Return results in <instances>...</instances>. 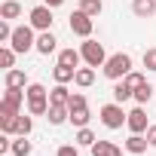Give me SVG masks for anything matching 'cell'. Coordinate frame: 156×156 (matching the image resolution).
<instances>
[{"label": "cell", "mask_w": 156, "mask_h": 156, "mask_svg": "<svg viewBox=\"0 0 156 156\" xmlns=\"http://www.w3.org/2000/svg\"><path fill=\"white\" fill-rule=\"evenodd\" d=\"M67 110H70V122H73L76 129H86V126H89V119H92L89 104H83V107H67Z\"/></svg>", "instance_id": "obj_14"}, {"label": "cell", "mask_w": 156, "mask_h": 156, "mask_svg": "<svg viewBox=\"0 0 156 156\" xmlns=\"http://www.w3.org/2000/svg\"><path fill=\"white\" fill-rule=\"evenodd\" d=\"M55 34L52 31H40V37H37V52L40 55H49V52H55Z\"/></svg>", "instance_id": "obj_15"}, {"label": "cell", "mask_w": 156, "mask_h": 156, "mask_svg": "<svg viewBox=\"0 0 156 156\" xmlns=\"http://www.w3.org/2000/svg\"><path fill=\"white\" fill-rule=\"evenodd\" d=\"M25 95H28V113L31 116H46L49 113V92H46V86H40V83H28V89H25Z\"/></svg>", "instance_id": "obj_1"}, {"label": "cell", "mask_w": 156, "mask_h": 156, "mask_svg": "<svg viewBox=\"0 0 156 156\" xmlns=\"http://www.w3.org/2000/svg\"><path fill=\"white\" fill-rule=\"evenodd\" d=\"M89 150H92V156H122V150L113 141H95Z\"/></svg>", "instance_id": "obj_13"}, {"label": "cell", "mask_w": 156, "mask_h": 156, "mask_svg": "<svg viewBox=\"0 0 156 156\" xmlns=\"http://www.w3.org/2000/svg\"><path fill=\"white\" fill-rule=\"evenodd\" d=\"M80 9H83L86 16L98 19V16H101V9H104V3H101V0H80Z\"/></svg>", "instance_id": "obj_25"}, {"label": "cell", "mask_w": 156, "mask_h": 156, "mask_svg": "<svg viewBox=\"0 0 156 156\" xmlns=\"http://www.w3.org/2000/svg\"><path fill=\"white\" fill-rule=\"evenodd\" d=\"M52 76H55V83H70L73 76H76V67H67V64H58V67H52Z\"/></svg>", "instance_id": "obj_22"}, {"label": "cell", "mask_w": 156, "mask_h": 156, "mask_svg": "<svg viewBox=\"0 0 156 156\" xmlns=\"http://www.w3.org/2000/svg\"><path fill=\"white\" fill-rule=\"evenodd\" d=\"M144 135H147V141H150V147H156V126H150V129H147Z\"/></svg>", "instance_id": "obj_34"}, {"label": "cell", "mask_w": 156, "mask_h": 156, "mask_svg": "<svg viewBox=\"0 0 156 156\" xmlns=\"http://www.w3.org/2000/svg\"><path fill=\"white\" fill-rule=\"evenodd\" d=\"M80 61H83V52L80 49H61L58 52V64H67V67H80Z\"/></svg>", "instance_id": "obj_18"}, {"label": "cell", "mask_w": 156, "mask_h": 156, "mask_svg": "<svg viewBox=\"0 0 156 156\" xmlns=\"http://www.w3.org/2000/svg\"><path fill=\"white\" fill-rule=\"evenodd\" d=\"M122 80H126V83H129L132 89H138L141 83H147V76H144V73H138V70H129V73L122 76Z\"/></svg>", "instance_id": "obj_31"}, {"label": "cell", "mask_w": 156, "mask_h": 156, "mask_svg": "<svg viewBox=\"0 0 156 156\" xmlns=\"http://www.w3.org/2000/svg\"><path fill=\"white\" fill-rule=\"evenodd\" d=\"M28 25L34 28V31H49L52 28V22H55V16H52V6H46V3H40V6H34L31 12H28Z\"/></svg>", "instance_id": "obj_6"}, {"label": "cell", "mask_w": 156, "mask_h": 156, "mask_svg": "<svg viewBox=\"0 0 156 156\" xmlns=\"http://www.w3.org/2000/svg\"><path fill=\"white\" fill-rule=\"evenodd\" d=\"M16 49L12 46H3V49H0V67H3V70H12V64H16Z\"/></svg>", "instance_id": "obj_26"}, {"label": "cell", "mask_w": 156, "mask_h": 156, "mask_svg": "<svg viewBox=\"0 0 156 156\" xmlns=\"http://www.w3.org/2000/svg\"><path fill=\"white\" fill-rule=\"evenodd\" d=\"M144 67H147V70H156V46H150V49L144 52Z\"/></svg>", "instance_id": "obj_32"}, {"label": "cell", "mask_w": 156, "mask_h": 156, "mask_svg": "<svg viewBox=\"0 0 156 156\" xmlns=\"http://www.w3.org/2000/svg\"><path fill=\"white\" fill-rule=\"evenodd\" d=\"M46 119H49L52 126H64V122H70V110H67L64 104H52L49 113H46Z\"/></svg>", "instance_id": "obj_12"}, {"label": "cell", "mask_w": 156, "mask_h": 156, "mask_svg": "<svg viewBox=\"0 0 156 156\" xmlns=\"http://www.w3.org/2000/svg\"><path fill=\"white\" fill-rule=\"evenodd\" d=\"M67 101H70V92H67L64 83H58V86L49 92V104H64V107H67Z\"/></svg>", "instance_id": "obj_21"}, {"label": "cell", "mask_w": 156, "mask_h": 156, "mask_svg": "<svg viewBox=\"0 0 156 156\" xmlns=\"http://www.w3.org/2000/svg\"><path fill=\"white\" fill-rule=\"evenodd\" d=\"M31 129H34V119H31V113H19L16 132H19V135H31Z\"/></svg>", "instance_id": "obj_29"}, {"label": "cell", "mask_w": 156, "mask_h": 156, "mask_svg": "<svg viewBox=\"0 0 156 156\" xmlns=\"http://www.w3.org/2000/svg\"><path fill=\"white\" fill-rule=\"evenodd\" d=\"M9 46H12L19 55H25V52L37 49V37H34V28H31V25H19V28L12 31V40H9Z\"/></svg>", "instance_id": "obj_3"}, {"label": "cell", "mask_w": 156, "mask_h": 156, "mask_svg": "<svg viewBox=\"0 0 156 156\" xmlns=\"http://www.w3.org/2000/svg\"><path fill=\"white\" fill-rule=\"evenodd\" d=\"M25 101H28L25 89H12V86H6L3 101H0V104H6V107H12V110H22V104H25Z\"/></svg>", "instance_id": "obj_10"}, {"label": "cell", "mask_w": 156, "mask_h": 156, "mask_svg": "<svg viewBox=\"0 0 156 156\" xmlns=\"http://www.w3.org/2000/svg\"><path fill=\"white\" fill-rule=\"evenodd\" d=\"M132 12L138 19H150L156 12V0H132Z\"/></svg>", "instance_id": "obj_17"}, {"label": "cell", "mask_w": 156, "mask_h": 156, "mask_svg": "<svg viewBox=\"0 0 156 156\" xmlns=\"http://www.w3.org/2000/svg\"><path fill=\"white\" fill-rule=\"evenodd\" d=\"M129 98H135V89H132L126 80H116V83H113V101H116V104H126Z\"/></svg>", "instance_id": "obj_16"}, {"label": "cell", "mask_w": 156, "mask_h": 156, "mask_svg": "<svg viewBox=\"0 0 156 156\" xmlns=\"http://www.w3.org/2000/svg\"><path fill=\"white\" fill-rule=\"evenodd\" d=\"M95 141H98V138H95V132H92L89 126H86V129H76V138H73L76 147H92Z\"/></svg>", "instance_id": "obj_23"}, {"label": "cell", "mask_w": 156, "mask_h": 156, "mask_svg": "<svg viewBox=\"0 0 156 156\" xmlns=\"http://www.w3.org/2000/svg\"><path fill=\"white\" fill-rule=\"evenodd\" d=\"M147 147H150L147 135H138V132H132V135H129V141H126V150H129L132 156H141V153H147Z\"/></svg>", "instance_id": "obj_11"}, {"label": "cell", "mask_w": 156, "mask_h": 156, "mask_svg": "<svg viewBox=\"0 0 156 156\" xmlns=\"http://www.w3.org/2000/svg\"><path fill=\"white\" fill-rule=\"evenodd\" d=\"M12 25H9V19H0V43H9L12 40Z\"/></svg>", "instance_id": "obj_30"}, {"label": "cell", "mask_w": 156, "mask_h": 156, "mask_svg": "<svg viewBox=\"0 0 156 156\" xmlns=\"http://www.w3.org/2000/svg\"><path fill=\"white\" fill-rule=\"evenodd\" d=\"M19 16H22V3H16V0H3L0 19H19Z\"/></svg>", "instance_id": "obj_24"}, {"label": "cell", "mask_w": 156, "mask_h": 156, "mask_svg": "<svg viewBox=\"0 0 156 156\" xmlns=\"http://www.w3.org/2000/svg\"><path fill=\"white\" fill-rule=\"evenodd\" d=\"M80 52H83V61H86L89 67H104V61H107V52H104V46H101L98 40H92V37H86V40H83Z\"/></svg>", "instance_id": "obj_4"}, {"label": "cell", "mask_w": 156, "mask_h": 156, "mask_svg": "<svg viewBox=\"0 0 156 156\" xmlns=\"http://www.w3.org/2000/svg\"><path fill=\"white\" fill-rule=\"evenodd\" d=\"M150 98H153V86H150V83H141V86L135 89V101H138V104H147Z\"/></svg>", "instance_id": "obj_28"}, {"label": "cell", "mask_w": 156, "mask_h": 156, "mask_svg": "<svg viewBox=\"0 0 156 156\" xmlns=\"http://www.w3.org/2000/svg\"><path fill=\"white\" fill-rule=\"evenodd\" d=\"M28 153H31V141H28V135H19L12 141V156H28Z\"/></svg>", "instance_id": "obj_27"}, {"label": "cell", "mask_w": 156, "mask_h": 156, "mask_svg": "<svg viewBox=\"0 0 156 156\" xmlns=\"http://www.w3.org/2000/svg\"><path fill=\"white\" fill-rule=\"evenodd\" d=\"M55 156H80V150H76V144H61Z\"/></svg>", "instance_id": "obj_33"}, {"label": "cell", "mask_w": 156, "mask_h": 156, "mask_svg": "<svg viewBox=\"0 0 156 156\" xmlns=\"http://www.w3.org/2000/svg\"><path fill=\"white\" fill-rule=\"evenodd\" d=\"M98 116H101V122L107 126V129H122L126 126V119H129V113L122 110V104H104L101 110H98Z\"/></svg>", "instance_id": "obj_5"}, {"label": "cell", "mask_w": 156, "mask_h": 156, "mask_svg": "<svg viewBox=\"0 0 156 156\" xmlns=\"http://www.w3.org/2000/svg\"><path fill=\"white\" fill-rule=\"evenodd\" d=\"M6 86H12V89H28V76H25V70H19V67L6 70Z\"/></svg>", "instance_id": "obj_20"}, {"label": "cell", "mask_w": 156, "mask_h": 156, "mask_svg": "<svg viewBox=\"0 0 156 156\" xmlns=\"http://www.w3.org/2000/svg\"><path fill=\"white\" fill-rule=\"evenodd\" d=\"M92 28H95V25H92V16H86L83 9H76V12L70 16V34H76V37L86 40V37H92Z\"/></svg>", "instance_id": "obj_7"}, {"label": "cell", "mask_w": 156, "mask_h": 156, "mask_svg": "<svg viewBox=\"0 0 156 156\" xmlns=\"http://www.w3.org/2000/svg\"><path fill=\"white\" fill-rule=\"evenodd\" d=\"M73 83L80 86V89H89L92 83H95V67H76V76H73Z\"/></svg>", "instance_id": "obj_19"}, {"label": "cell", "mask_w": 156, "mask_h": 156, "mask_svg": "<svg viewBox=\"0 0 156 156\" xmlns=\"http://www.w3.org/2000/svg\"><path fill=\"white\" fill-rule=\"evenodd\" d=\"M132 70V55L129 52H116V55H110L107 61H104V76L107 80H122V76Z\"/></svg>", "instance_id": "obj_2"}, {"label": "cell", "mask_w": 156, "mask_h": 156, "mask_svg": "<svg viewBox=\"0 0 156 156\" xmlns=\"http://www.w3.org/2000/svg\"><path fill=\"white\" fill-rule=\"evenodd\" d=\"M126 126H129V132H138V135H144V132L150 129V122H147V113H144V107H141V104H138V107L129 113Z\"/></svg>", "instance_id": "obj_8"}, {"label": "cell", "mask_w": 156, "mask_h": 156, "mask_svg": "<svg viewBox=\"0 0 156 156\" xmlns=\"http://www.w3.org/2000/svg\"><path fill=\"white\" fill-rule=\"evenodd\" d=\"M43 3H46V6H52V9H55V6H61V3H64V0H43Z\"/></svg>", "instance_id": "obj_35"}, {"label": "cell", "mask_w": 156, "mask_h": 156, "mask_svg": "<svg viewBox=\"0 0 156 156\" xmlns=\"http://www.w3.org/2000/svg\"><path fill=\"white\" fill-rule=\"evenodd\" d=\"M16 122H19V110L0 104V129H3V135H12L16 132Z\"/></svg>", "instance_id": "obj_9"}]
</instances>
